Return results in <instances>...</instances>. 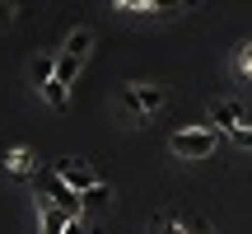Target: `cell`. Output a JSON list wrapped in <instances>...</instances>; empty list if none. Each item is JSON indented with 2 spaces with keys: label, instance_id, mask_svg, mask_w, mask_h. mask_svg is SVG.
<instances>
[{
  "label": "cell",
  "instance_id": "obj_1",
  "mask_svg": "<svg viewBox=\"0 0 252 234\" xmlns=\"http://www.w3.org/2000/svg\"><path fill=\"white\" fill-rule=\"evenodd\" d=\"M163 99H168V94H163L159 84H122L117 113L126 117V122H145L154 108H163Z\"/></svg>",
  "mask_w": 252,
  "mask_h": 234
},
{
  "label": "cell",
  "instance_id": "obj_2",
  "mask_svg": "<svg viewBox=\"0 0 252 234\" xmlns=\"http://www.w3.org/2000/svg\"><path fill=\"white\" fill-rule=\"evenodd\" d=\"M220 145V131L215 126H182V131L168 136V150L178 155V159H210Z\"/></svg>",
  "mask_w": 252,
  "mask_h": 234
},
{
  "label": "cell",
  "instance_id": "obj_3",
  "mask_svg": "<svg viewBox=\"0 0 252 234\" xmlns=\"http://www.w3.org/2000/svg\"><path fill=\"white\" fill-rule=\"evenodd\" d=\"M37 192H42V197H52L70 220H84V197H80L75 188H65V183L56 178V169H37Z\"/></svg>",
  "mask_w": 252,
  "mask_h": 234
},
{
  "label": "cell",
  "instance_id": "obj_4",
  "mask_svg": "<svg viewBox=\"0 0 252 234\" xmlns=\"http://www.w3.org/2000/svg\"><path fill=\"white\" fill-rule=\"evenodd\" d=\"M52 169H56V178H61L65 188H75V192H80V197H84V192H94V188H98V183H103L98 173L89 169V159H75V155H70V159H56Z\"/></svg>",
  "mask_w": 252,
  "mask_h": 234
},
{
  "label": "cell",
  "instance_id": "obj_5",
  "mask_svg": "<svg viewBox=\"0 0 252 234\" xmlns=\"http://www.w3.org/2000/svg\"><path fill=\"white\" fill-rule=\"evenodd\" d=\"M37 225H42V234H65V230L75 225V220L65 216V211L56 206L52 197H42V192H37Z\"/></svg>",
  "mask_w": 252,
  "mask_h": 234
},
{
  "label": "cell",
  "instance_id": "obj_6",
  "mask_svg": "<svg viewBox=\"0 0 252 234\" xmlns=\"http://www.w3.org/2000/svg\"><path fill=\"white\" fill-rule=\"evenodd\" d=\"M210 122H215V131L234 136L238 126L248 122V117H243V108H238V103H229V99H215V103H210Z\"/></svg>",
  "mask_w": 252,
  "mask_h": 234
},
{
  "label": "cell",
  "instance_id": "obj_7",
  "mask_svg": "<svg viewBox=\"0 0 252 234\" xmlns=\"http://www.w3.org/2000/svg\"><path fill=\"white\" fill-rule=\"evenodd\" d=\"M89 47H94V28H75V33L65 38V52H61V56H70V61H80V66H84Z\"/></svg>",
  "mask_w": 252,
  "mask_h": 234
},
{
  "label": "cell",
  "instance_id": "obj_8",
  "mask_svg": "<svg viewBox=\"0 0 252 234\" xmlns=\"http://www.w3.org/2000/svg\"><path fill=\"white\" fill-rule=\"evenodd\" d=\"M154 230H159V234H187L191 225L178 216V211H159V216H154Z\"/></svg>",
  "mask_w": 252,
  "mask_h": 234
},
{
  "label": "cell",
  "instance_id": "obj_9",
  "mask_svg": "<svg viewBox=\"0 0 252 234\" xmlns=\"http://www.w3.org/2000/svg\"><path fill=\"white\" fill-rule=\"evenodd\" d=\"M9 173H33V150H24V145H14V150L5 155Z\"/></svg>",
  "mask_w": 252,
  "mask_h": 234
},
{
  "label": "cell",
  "instance_id": "obj_10",
  "mask_svg": "<svg viewBox=\"0 0 252 234\" xmlns=\"http://www.w3.org/2000/svg\"><path fill=\"white\" fill-rule=\"evenodd\" d=\"M28 75H33V84H42V89H47V84L56 80V61H52V56H37V61H33V71H28Z\"/></svg>",
  "mask_w": 252,
  "mask_h": 234
},
{
  "label": "cell",
  "instance_id": "obj_11",
  "mask_svg": "<svg viewBox=\"0 0 252 234\" xmlns=\"http://www.w3.org/2000/svg\"><path fill=\"white\" fill-rule=\"evenodd\" d=\"M103 206H112V188L108 183H98L94 192H84V211H103Z\"/></svg>",
  "mask_w": 252,
  "mask_h": 234
},
{
  "label": "cell",
  "instance_id": "obj_12",
  "mask_svg": "<svg viewBox=\"0 0 252 234\" xmlns=\"http://www.w3.org/2000/svg\"><path fill=\"white\" fill-rule=\"evenodd\" d=\"M117 9H131V14H159V9H178V5H154V0H117Z\"/></svg>",
  "mask_w": 252,
  "mask_h": 234
},
{
  "label": "cell",
  "instance_id": "obj_13",
  "mask_svg": "<svg viewBox=\"0 0 252 234\" xmlns=\"http://www.w3.org/2000/svg\"><path fill=\"white\" fill-rule=\"evenodd\" d=\"M75 75H80V61H70V56H56V84H65V89H70Z\"/></svg>",
  "mask_w": 252,
  "mask_h": 234
},
{
  "label": "cell",
  "instance_id": "obj_14",
  "mask_svg": "<svg viewBox=\"0 0 252 234\" xmlns=\"http://www.w3.org/2000/svg\"><path fill=\"white\" fill-rule=\"evenodd\" d=\"M229 141H234V145H238V150H248V155H252V126L243 122V126H238V131H234V136H229Z\"/></svg>",
  "mask_w": 252,
  "mask_h": 234
},
{
  "label": "cell",
  "instance_id": "obj_15",
  "mask_svg": "<svg viewBox=\"0 0 252 234\" xmlns=\"http://www.w3.org/2000/svg\"><path fill=\"white\" fill-rule=\"evenodd\" d=\"M238 71H243L248 80H252V42H243V47H238Z\"/></svg>",
  "mask_w": 252,
  "mask_h": 234
},
{
  "label": "cell",
  "instance_id": "obj_16",
  "mask_svg": "<svg viewBox=\"0 0 252 234\" xmlns=\"http://www.w3.org/2000/svg\"><path fill=\"white\" fill-rule=\"evenodd\" d=\"M191 234H215V230H210V220H206V216H196V220H191Z\"/></svg>",
  "mask_w": 252,
  "mask_h": 234
},
{
  "label": "cell",
  "instance_id": "obj_17",
  "mask_svg": "<svg viewBox=\"0 0 252 234\" xmlns=\"http://www.w3.org/2000/svg\"><path fill=\"white\" fill-rule=\"evenodd\" d=\"M0 24H14V5H5V0H0Z\"/></svg>",
  "mask_w": 252,
  "mask_h": 234
},
{
  "label": "cell",
  "instance_id": "obj_18",
  "mask_svg": "<svg viewBox=\"0 0 252 234\" xmlns=\"http://www.w3.org/2000/svg\"><path fill=\"white\" fill-rule=\"evenodd\" d=\"M65 234H89V225H84V220H75V225L65 230Z\"/></svg>",
  "mask_w": 252,
  "mask_h": 234
}]
</instances>
